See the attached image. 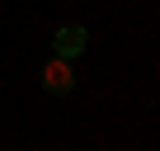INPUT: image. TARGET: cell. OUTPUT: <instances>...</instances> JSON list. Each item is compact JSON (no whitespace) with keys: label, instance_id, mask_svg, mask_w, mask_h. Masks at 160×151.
Masks as SVG:
<instances>
[{"label":"cell","instance_id":"6da1fadb","mask_svg":"<svg viewBox=\"0 0 160 151\" xmlns=\"http://www.w3.org/2000/svg\"><path fill=\"white\" fill-rule=\"evenodd\" d=\"M42 90H47V95H71V90H75V71H71L66 57H52V61L42 66Z\"/></svg>","mask_w":160,"mask_h":151},{"label":"cell","instance_id":"7a4b0ae2","mask_svg":"<svg viewBox=\"0 0 160 151\" xmlns=\"http://www.w3.org/2000/svg\"><path fill=\"white\" fill-rule=\"evenodd\" d=\"M85 43H90V33L80 29V24H66V29H57V33H52V52H57V57H66V61L85 52Z\"/></svg>","mask_w":160,"mask_h":151}]
</instances>
